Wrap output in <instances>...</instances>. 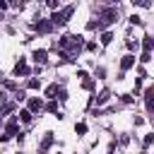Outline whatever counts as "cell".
Returning <instances> with one entry per match:
<instances>
[{
  "mask_svg": "<svg viewBox=\"0 0 154 154\" xmlns=\"http://www.w3.org/2000/svg\"><path fill=\"white\" fill-rule=\"evenodd\" d=\"M72 12H75V5H67V7H63V10H55V12L51 14V22H53V24H65V22L72 17Z\"/></svg>",
  "mask_w": 154,
  "mask_h": 154,
  "instance_id": "6da1fadb",
  "label": "cell"
},
{
  "mask_svg": "<svg viewBox=\"0 0 154 154\" xmlns=\"http://www.w3.org/2000/svg\"><path fill=\"white\" fill-rule=\"evenodd\" d=\"M113 22H116V10H113V7L103 10V12H101V26H106V24H113Z\"/></svg>",
  "mask_w": 154,
  "mask_h": 154,
  "instance_id": "7a4b0ae2",
  "label": "cell"
},
{
  "mask_svg": "<svg viewBox=\"0 0 154 154\" xmlns=\"http://www.w3.org/2000/svg\"><path fill=\"white\" fill-rule=\"evenodd\" d=\"M5 135H7V137H10V135H19V123H17V116L7 120V125H5Z\"/></svg>",
  "mask_w": 154,
  "mask_h": 154,
  "instance_id": "3957f363",
  "label": "cell"
},
{
  "mask_svg": "<svg viewBox=\"0 0 154 154\" xmlns=\"http://www.w3.org/2000/svg\"><path fill=\"white\" fill-rule=\"evenodd\" d=\"M34 26H36V29H38L41 34H48V31L53 29V22H51V19H38V22H36Z\"/></svg>",
  "mask_w": 154,
  "mask_h": 154,
  "instance_id": "277c9868",
  "label": "cell"
},
{
  "mask_svg": "<svg viewBox=\"0 0 154 154\" xmlns=\"http://www.w3.org/2000/svg\"><path fill=\"white\" fill-rule=\"evenodd\" d=\"M31 58H34V63H36V65H46V60H48V53H46L43 48H38V51H34V55H31Z\"/></svg>",
  "mask_w": 154,
  "mask_h": 154,
  "instance_id": "5b68a950",
  "label": "cell"
},
{
  "mask_svg": "<svg viewBox=\"0 0 154 154\" xmlns=\"http://www.w3.org/2000/svg\"><path fill=\"white\" fill-rule=\"evenodd\" d=\"M130 67H135V55H132V53L123 55V60H120V70H123V72H125V70H130Z\"/></svg>",
  "mask_w": 154,
  "mask_h": 154,
  "instance_id": "8992f818",
  "label": "cell"
},
{
  "mask_svg": "<svg viewBox=\"0 0 154 154\" xmlns=\"http://www.w3.org/2000/svg\"><path fill=\"white\" fill-rule=\"evenodd\" d=\"M14 75H17V77H19V75H22V77L29 75V67H26V60H24V58H19V63L14 65Z\"/></svg>",
  "mask_w": 154,
  "mask_h": 154,
  "instance_id": "52a82bcc",
  "label": "cell"
},
{
  "mask_svg": "<svg viewBox=\"0 0 154 154\" xmlns=\"http://www.w3.org/2000/svg\"><path fill=\"white\" fill-rule=\"evenodd\" d=\"M41 108H43L41 99H29V113H38Z\"/></svg>",
  "mask_w": 154,
  "mask_h": 154,
  "instance_id": "ba28073f",
  "label": "cell"
},
{
  "mask_svg": "<svg viewBox=\"0 0 154 154\" xmlns=\"http://www.w3.org/2000/svg\"><path fill=\"white\" fill-rule=\"evenodd\" d=\"M51 144H53V132H46V137L41 140V147H38V149H41V152H46Z\"/></svg>",
  "mask_w": 154,
  "mask_h": 154,
  "instance_id": "9c48e42d",
  "label": "cell"
},
{
  "mask_svg": "<svg viewBox=\"0 0 154 154\" xmlns=\"http://www.w3.org/2000/svg\"><path fill=\"white\" fill-rule=\"evenodd\" d=\"M142 48H144V53H152V48H154V36H144Z\"/></svg>",
  "mask_w": 154,
  "mask_h": 154,
  "instance_id": "30bf717a",
  "label": "cell"
},
{
  "mask_svg": "<svg viewBox=\"0 0 154 154\" xmlns=\"http://www.w3.org/2000/svg\"><path fill=\"white\" fill-rule=\"evenodd\" d=\"M17 120H22V123H31V113H29V108H22L19 116H17Z\"/></svg>",
  "mask_w": 154,
  "mask_h": 154,
  "instance_id": "8fae6325",
  "label": "cell"
},
{
  "mask_svg": "<svg viewBox=\"0 0 154 154\" xmlns=\"http://www.w3.org/2000/svg\"><path fill=\"white\" fill-rule=\"evenodd\" d=\"M111 41H113V34H111V31H103V34H101V43H103V46H108Z\"/></svg>",
  "mask_w": 154,
  "mask_h": 154,
  "instance_id": "7c38bea8",
  "label": "cell"
},
{
  "mask_svg": "<svg viewBox=\"0 0 154 154\" xmlns=\"http://www.w3.org/2000/svg\"><path fill=\"white\" fill-rule=\"evenodd\" d=\"M26 87H29V89H38V87H41V79H36V77H29Z\"/></svg>",
  "mask_w": 154,
  "mask_h": 154,
  "instance_id": "4fadbf2b",
  "label": "cell"
},
{
  "mask_svg": "<svg viewBox=\"0 0 154 154\" xmlns=\"http://www.w3.org/2000/svg\"><path fill=\"white\" fill-rule=\"evenodd\" d=\"M108 96H111V94H108V89H103V91L96 96V103H106V101H108Z\"/></svg>",
  "mask_w": 154,
  "mask_h": 154,
  "instance_id": "5bb4252c",
  "label": "cell"
},
{
  "mask_svg": "<svg viewBox=\"0 0 154 154\" xmlns=\"http://www.w3.org/2000/svg\"><path fill=\"white\" fill-rule=\"evenodd\" d=\"M55 91H58V84H51V87H46V96H48V99H53V96H55Z\"/></svg>",
  "mask_w": 154,
  "mask_h": 154,
  "instance_id": "9a60e30c",
  "label": "cell"
},
{
  "mask_svg": "<svg viewBox=\"0 0 154 154\" xmlns=\"http://www.w3.org/2000/svg\"><path fill=\"white\" fill-rule=\"evenodd\" d=\"M46 111H48V113H60V111H58V103H55V101H48Z\"/></svg>",
  "mask_w": 154,
  "mask_h": 154,
  "instance_id": "2e32d148",
  "label": "cell"
},
{
  "mask_svg": "<svg viewBox=\"0 0 154 154\" xmlns=\"http://www.w3.org/2000/svg\"><path fill=\"white\" fill-rule=\"evenodd\" d=\"M75 132H77V135H84V132H87V123H77V125H75Z\"/></svg>",
  "mask_w": 154,
  "mask_h": 154,
  "instance_id": "e0dca14e",
  "label": "cell"
},
{
  "mask_svg": "<svg viewBox=\"0 0 154 154\" xmlns=\"http://www.w3.org/2000/svg\"><path fill=\"white\" fill-rule=\"evenodd\" d=\"M147 106H154V89H147Z\"/></svg>",
  "mask_w": 154,
  "mask_h": 154,
  "instance_id": "ac0fdd59",
  "label": "cell"
},
{
  "mask_svg": "<svg viewBox=\"0 0 154 154\" xmlns=\"http://www.w3.org/2000/svg\"><path fill=\"white\" fill-rule=\"evenodd\" d=\"M149 60H152V53H144V51H142V55H140V63H149Z\"/></svg>",
  "mask_w": 154,
  "mask_h": 154,
  "instance_id": "d6986e66",
  "label": "cell"
},
{
  "mask_svg": "<svg viewBox=\"0 0 154 154\" xmlns=\"http://www.w3.org/2000/svg\"><path fill=\"white\" fill-rule=\"evenodd\" d=\"M152 142H154V132H152V135H147V137H144V140H142V144H144V147H149V144H152Z\"/></svg>",
  "mask_w": 154,
  "mask_h": 154,
  "instance_id": "ffe728a7",
  "label": "cell"
},
{
  "mask_svg": "<svg viewBox=\"0 0 154 154\" xmlns=\"http://www.w3.org/2000/svg\"><path fill=\"white\" fill-rule=\"evenodd\" d=\"M137 48H140L137 41H128V51H137Z\"/></svg>",
  "mask_w": 154,
  "mask_h": 154,
  "instance_id": "44dd1931",
  "label": "cell"
},
{
  "mask_svg": "<svg viewBox=\"0 0 154 154\" xmlns=\"http://www.w3.org/2000/svg\"><path fill=\"white\" fill-rule=\"evenodd\" d=\"M84 48H87V51H96V43H94V41H87Z\"/></svg>",
  "mask_w": 154,
  "mask_h": 154,
  "instance_id": "7402d4cb",
  "label": "cell"
},
{
  "mask_svg": "<svg viewBox=\"0 0 154 154\" xmlns=\"http://www.w3.org/2000/svg\"><path fill=\"white\" fill-rule=\"evenodd\" d=\"M82 87H84V89H91V87H94V84H91V79H89V77H87V79H82Z\"/></svg>",
  "mask_w": 154,
  "mask_h": 154,
  "instance_id": "603a6c76",
  "label": "cell"
},
{
  "mask_svg": "<svg viewBox=\"0 0 154 154\" xmlns=\"http://www.w3.org/2000/svg\"><path fill=\"white\" fill-rule=\"evenodd\" d=\"M55 94H58V99H60V101H65V99H67V94H65V89H58Z\"/></svg>",
  "mask_w": 154,
  "mask_h": 154,
  "instance_id": "cb8c5ba5",
  "label": "cell"
},
{
  "mask_svg": "<svg viewBox=\"0 0 154 154\" xmlns=\"http://www.w3.org/2000/svg\"><path fill=\"white\" fill-rule=\"evenodd\" d=\"M120 101H123V103H132V96H130V94H123Z\"/></svg>",
  "mask_w": 154,
  "mask_h": 154,
  "instance_id": "d4e9b609",
  "label": "cell"
},
{
  "mask_svg": "<svg viewBox=\"0 0 154 154\" xmlns=\"http://www.w3.org/2000/svg\"><path fill=\"white\" fill-rule=\"evenodd\" d=\"M48 7H53V10H58V7H60V2H58V0H48Z\"/></svg>",
  "mask_w": 154,
  "mask_h": 154,
  "instance_id": "484cf974",
  "label": "cell"
},
{
  "mask_svg": "<svg viewBox=\"0 0 154 154\" xmlns=\"http://www.w3.org/2000/svg\"><path fill=\"white\" fill-rule=\"evenodd\" d=\"M130 24H142V19H140L137 14H132V17H130Z\"/></svg>",
  "mask_w": 154,
  "mask_h": 154,
  "instance_id": "4316f807",
  "label": "cell"
},
{
  "mask_svg": "<svg viewBox=\"0 0 154 154\" xmlns=\"http://www.w3.org/2000/svg\"><path fill=\"white\" fill-rule=\"evenodd\" d=\"M7 7H10V5H7L5 0H0V12H2V10H7Z\"/></svg>",
  "mask_w": 154,
  "mask_h": 154,
  "instance_id": "83f0119b",
  "label": "cell"
}]
</instances>
